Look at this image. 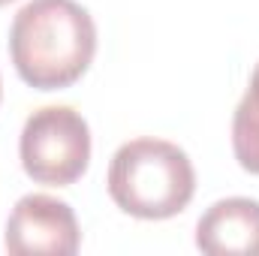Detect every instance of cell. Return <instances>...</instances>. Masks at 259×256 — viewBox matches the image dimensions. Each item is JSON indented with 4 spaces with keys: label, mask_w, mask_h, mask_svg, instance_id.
Instances as JSON below:
<instances>
[{
    "label": "cell",
    "mask_w": 259,
    "mask_h": 256,
    "mask_svg": "<svg viewBox=\"0 0 259 256\" xmlns=\"http://www.w3.org/2000/svg\"><path fill=\"white\" fill-rule=\"evenodd\" d=\"M97 55V24L75 0H30L9 27V58L24 84L61 91L75 84Z\"/></svg>",
    "instance_id": "6da1fadb"
},
{
    "label": "cell",
    "mask_w": 259,
    "mask_h": 256,
    "mask_svg": "<svg viewBox=\"0 0 259 256\" xmlns=\"http://www.w3.org/2000/svg\"><path fill=\"white\" fill-rule=\"evenodd\" d=\"M196 193L190 157L163 139H133L121 145L109 166L112 202L139 220H169Z\"/></svg>",
    "instance_id": "7a4b0ae2"
},
{
    "label": "cell",
    "mask_w": 259,
    "mask_h": 256,
    "mask_svg": "<svg viewBox=\"0 0 259 256\" xmlns=\"http://www.w3.org/2000/svg\"><path fill=\"white\" fill-rule=\"evenodd\" d=\"M18 154L27 178L36 184L69 187L88 172L91 163L88 121L69 106L36 109L24 121Z\"/></svg>",
    "instance_id": "3957f363"
},
{
    "label": "cell",
    "mask_w": 259,
    "mask_h": 256,
    "mask_svg": "<svg viewBox=\"0 0 259 256\" xmlns=\"http://www.w3.org/2000/svg\"><path fill=\"white\" fill-rule=\"evenodd\" d=\"M78 244V220L55 196H21L6 220V250L12 256H72Z\"/></svg>",
    "instance_id": "277c9868"
},
{
    "label": "cell",
    "mask_w": 259,
    "mask_h": 256,
    "mask_svg": "<svg viewBox=\"0 0 259 256\" xmlns=\"http://www.w3.org/2000/svg\"><path fill=\"white\" fill-rule=\"evenodd\" d=\"M196 247L211 256H259V202L229 196L196 223Z\"/></svg>",
    "instance_id": "5b68a950"
},
{
    "label": "cell",
    "mask_w": 259,
    "mask_h": 256,
    "mask_svg": "<svg viewBox=\"0 0 259 256\" xmlns=\"http://www.w3.org/2000/svg\"><path fill=\"white\" fill-rule=\"evenodd\" d=\"M232 151L244 172L259 175V64L232 118Z\"/></svg>",
    "instance_id": "8992f818"
},
{
    "label": "cell",
    "mask_w": 259,
    "mask_h": 256,
    "mask_svg": "<svg viewBox=\"0 0 259 256\" xmlns=\"http://www.w3.org/2000/svg\"><path fill=\"white\" fill-rule=\"evenodd\" d=\"M6 3H12V0H0V6H6Z\"/></svg>",
    "instance_id": "52a82bcc"
}]
</instances>
